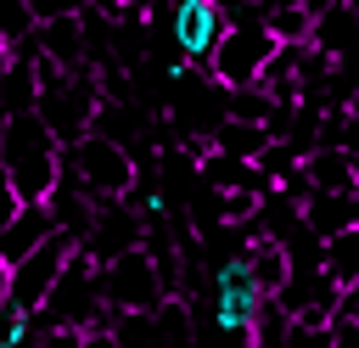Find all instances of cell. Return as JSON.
<instances>
[{"instance_id":"cell-9","label":"cell","mask_w":359,"mask_h":348,"mask_svg":"<svg viewBox=\"0 0 359 348\" xmlns=\"http://www.w3.org/2000/svg\"><path fill=\"white\" fill-rule=\"evenodd\" d=\"M84 247H90L101 264L118 258V253H129V247H140V213H135V202H123V196H101Z\"/></svg>"},{"instance_id":"cell-33","label":"cell","mask_w":359,"mask_h":348,"mask_svg":"<svg viewBox=\"0 0 359 348\" xmlns=\"http://www.w3.org/2000/svg\"><path fill=\"white\" fill-rule=\"evenodd\" d=\"M0 45H6V39H0Z\"/></svg>"},{"instance_id":"cell-4","label":"cell","mask_w":359,"mask_h":348,"mask_svg":"<svg viewBox=\"0 0 359 348\" xmlns=\"http://www.w3.org/2000/svg\"><path fill=\"white\" fill-rule=\"evenodd\" d=\"M280 51V39L269 34V22L258 17H236L230 22V34L219 39V51H213V62H208V73L224 84V90H247V84H258L264 79V67H269V56Z\"/></svg>"},{"instance_id":"cell-32","label":"cell","mask_w":359,"mask_h":348,"mask_svg":"<svg viewBox=\"0 0 359 348\" xmlns=\"http://www.w3.org/2000/svg\"><path fill=\"white\" fill-rule=\"evenodd\" d=\"M353 208H359V191H353Z\"/></svg>"},{"instance_id":"cell-7","label":"cell","mask_w":359,"mask_h":348,"mask_svg":"<svg viewBox=\"0 0 359 348\" xmlns=\"http://www.w3.org/2000/svg\"><path fill=\"white\" fill-rule=\"evenodd\" d=\"M230 11L219 6V0H174V45H180V56H191V62H213V51H219V39L230 34Z\"/></svg>"},{"instance_id":"cell-27","label":"cell","mask_w":359,"mask_h":348,"mask_svg":"<svg viewBox=\"0 0 359 348\" xmlns=\"http://www.w3.org/2000/svg\"><path fill=\"white\" fill-rule=\"evenodd\" d=\"M219 6H224L230 17H241V11H247V6H258V0H219Z\"/></svg>"},{"instance_id":"cell-14","label":"cell","mask_w":359,"mask_h":348,"mask_svg":"<svg viewBox=\"0 0 359 348\" xmlns=\"http://www.w3.org/2000/svg\"><path fill=\"white\" fill-rule=\"evenodd\" d=\"M303 219H309L320 236H337V230H348V225L359 219V208H353V191H309V196H303Z\"/></svg>"},{"instance_id":"cell-15","label":"cell","mask_w":359,"mask_h":348,"mask_svg":"<svg viewBox=\"0 0 359 348\" xmlns=\"http://www.w3.org/2000/svg\"><path fill=\"white\" fill-rule=\"evenodd\" d=\"M269 140H275V135H269L264 118H236V112H230V118L219 123V135H213V146H224V152H236V157H252V163H258V152H264Z\"/></svg>"},{"instance_id":"cell-2","label":"cell","mask_w":359,"mask_h":348,"mask_svg":"<svg viewBox=\"0 0 359 348\" xmlns=\"http://www.w3.org/2000/svg\"><path fill=\"white\" fill-rule=\"evenodd\" d=\"M101 258L90 253V247H79L73 258H67V269H62V281L50 286V297L34 309L45 326H84V331H95L101 320H107V281H101Z\"/></svg>"},{"instance_id":"cell-30","label":"cell","mask_w":359,"mask_h":348,"mask_svg":"<svg viewBox=\"0 0 359 348\" xmlns=\"http://www.w3.org/2000/svg\"><path fill=\"white\" fill-rule=\"evenodd\" d=\"M11 286V264H6V253H0V292Z\"/></svg>"},{"instance_id":"cell-10","label":"cell","mask_w":359,"mask_h":348,"mask_svg":"<svg viewBox=\"0 0 359 348\" xmlns=\"http://www.w3.org/2000/svg\"><path fill=\"white\" fill-rule=\"evenodd\" d=\"M62 225H56V213H50V202H22V213L0 230V253H6V264H22L39 241H50Z\"/></svg>"},{"instance_id":"cell-20","label":"cell","mask_w":359,"mask_h":348,"mask_svg":"<svg viewBox=\"0 0 359 348\" xmlns=\"http://www.w3.org/2000/svg\"><path fill=\"white\" fill-rule=\"evenodd\" d=\"M286 348H337V331L331 326H314V320H292Z\"/></svg>"},{"instance_id":"cell-23","label":"cell","mask_w":359,"mask_h":348,"mask_svg":"<svg viewBox=\"0 0 359 348\" xmlns=\"http://www.w3.org/2000/svg\"><path fill=\"white\" fill-rule=\"evenodd\" d=\"M28 6H34L39 22H50V17H79V11H84V0H28Z\"/></svg>"},{"instance_id":"cell-28","label":"cell","mask_w":359,"mask_h":348,"mask_svg":"<svg viewBox=\"0 0 359 348\" xmlns=\"http://www.w3.org/2000/svg\"><path fill=\"white\" fill-rule=\"evenodd\" d=\"M303 6H309V11L320 17V11H331V6H342V0H303Z\"/></svg>"},{"instance_id":"cell-25","label":"cell","mask_w":359,"mask_h":348,"mask_svg":"<svg viewBox=\"0 0 359 348\" xmlns=\"http://www.w3.org/2000/svg\"><path fill=\"white\" fill-rule=\"evenodd\" d=\"M331 331H337V348H359V320L337 314V320H331Z\"/></svg>"},{"instance_id":"cell-13","label":"cell","mask_w":359,"mask_h":348,"mask_svg":"<svg viewBox=\"0 0 359 348\" xmlns=\"http://www.w3.org/2000/svg\"><path fill=\"white\" fill-rule=\"evenodd\" d=\"M303 168H309V180H314V191H359V174H353V157H348L342 146H314V152L303 157Z\"/></svg>"},{"instance_id":"cell-5","label":"cell","mask_w":359,"mask_h":348,"mask_svg":"<svg viewBox=\"0 0 359 348\" xmlns=\"http://www.w3.org/2000/svg\"><path fill=\"white\" fill-rule=\"evenodd\" d=\"M67 163L79 168V180L95 191V196H129L135 191V157L123 140H112L107 129H90L67 146Z\"/></svg>"},{"instance_id":"cell-16","label":"cell","mask_w":359,"mask_h":348,"mask_svg":"<svg viewBox=\"0 0 359 348\" xmlns=\"http://www.w3.org/2000/svg\"><path fill=\"white\" fill-rule=\"evenodd\" d=\"M325 269L342 281V286H359V219L337 236H325Z\"/></svg>"},{"instance_id":"cell-31","label":"cell","mask_w":359,"mask_h":348,"mask_svg":"<svg viewBox=\"0 0 359 348\" xmlns=\"http://www.w3.org/2000/svg\"><path fill=\"white\" fill-rule=\"evenodd\" d=\"M353 174H359V157H353Z\"/></svg>"},{"instance_id":"cell-3","label":"cell","mask_w":359,"mask_h":348,"mask_svg":"<svg viewBox=\"0 0 359 348\" xmlns=\"http://www.w3.org/2000/svg\"><path fill=\"white\" fill-rule=\"evenodd\" d=\"M101 281H107L112 314H157L163 297H168V275H163V264L151 258V247H129V253L107 258Z\"/></svg>"},{"instance_id":"cell-24","label":"cell","mask_w":359,"mask_h":348,"mask_svg":"<svg viewBox=\"0 0 359 348\" xmlns=\"http://www.w3.org/2000/svg\"><path fill=\"white\" fill-rule=\"evenodd\" d=\"M337 146L348 157H359V112H342V129H337Z\"/></svg>"},{"instance_id":"cell-26","label":"cell","mask_w":359,"mask_h":348,"mask_svg":"<svg viewBox=\"0 0 359 348\" xmlns=\"http://www.w3.org/2000/svg\"><path fill=\"white\" fill-rule=\"evenodd\" d=\"M84 348H129V342H123L118 331H101V326H95V331L84 337Z\"/></svg>"},{"instance_id":"cell-1","label":"cell","mask_w":359,"mask_h":348,"mask_svg":"<svg viewBox=\"0 0 359 348\" xmlns=\"http://www.w3.org/2000/svg\"><path fill=\"white\" fill-rule=\"evenodd\" d=\"M0 163L11 168V180L28 202H50V191L62 185V168H67V140L45 123V112H17L6 129Z\"/></svg>"},{"instance_id":"cell-8","label":"cell","mask_w":359,"mask_h":348,"mask_svg":"<svg viewBox=\"0 0 359 348\" xmlns=\"http://www.w3.org/2000/svg\"><path fill=\"white\" fill-rule=\"evenodd\" d=\"M269 292L252 281V269H247V253H236L224 269H219V292H213V314H219V326L224 331H252V314H258V303H264Z\"/></svg>"},{"instance_id":"cell-12","label":"cell","mask_w":359,"mask_h":348,"mask_svg":"<svg viewBox=\"0 0 359 348\" xmlns=\"http://www.w3.org/2000/svg\"><path fill=\"white\" fill-rule=\"evenodd\" d=\"M314 45L325 56H353L359 51V0H342L314 17Z\"/></svg>"},{"instance_id":"cell-22","label":"cell","mask_w":359,"mask_h":348,"mask_svg":"<svg viewBox=\"0 0 359 348\" xmlns=\"http://www.w3.org/2000/svg\"><path fill=\"white\" fill-rule=\"evenodd\" d=\"M22 202H28V196L17 191V180H11V168L0 163V230H6V225H11L17 213H22Z\"/></svg>"},{"instance_id":"cell-29","label":"cell","mask_w":359,"mask_h":348,"mask_svg":"<svg viewBox=\"0 0 359 348\" xmlns=\"http://www.w3.org/2000/svg\"><path fill=\"white\" fill-rule=\"evenodd\" d=\"M6 129H11V112L0 107V152H6Z\"/></svg>"},{"instance_id":"cell-19","label":"cell","mask_w":359,"mask_h":348,"mask_svg":"<svg viewBox=\"0 0 359 348\" xmlns=\"http://www.w3.org/2000/svg\"><path fill=\"white\" fill-rule=\"evenodd\" d=\"M90 6H95L112 28H118V22H146V17H151V0H90Z\"/></svg>"},{"instance_id":"cell-6","label":"cell","mask_w":359,"mask_h":348,"mask_svg":"<svg viewBox=\"0 0 359 348\" xmlns=\"http://www.w3.org/2000/svg\"><path fill=\"white\" fill-rule=\"evenodd\" d=\"M79 247H84V236L56 230V236H50V241H39V247H34L22 264H11V286H6V292H11V297L28 309V314H34V309L50 297V286L62 281V269H67V258H73Z\"/></svg>"},{"instance_id":"cell-21","label":"cell","mask_w":359,"mask_h":348,"mask_svg":"<svg viewBox=\"0 0 359 348\" xmlns=\"http://www.w3.org/2000/svg\"><path fill=\"white\" fill-rule=\"evenodd\" d=\"M34 320H39V314H34ZM84 337H90L84 326H45V320H39V342H34V348H84Z\"/></svg>"},{"instance_id":"cell-17","label":"cell","mask_w":359,"mask_h":348,"mask_svg":"<svg viewBox=\"0 0 359 348\" xmlns=\"http://www.w3.org/2000/svg\"><path fill=\"white\" fill-rule=\"evenodd\" d=\"M264 22H269V34H275L280 45H303V39H314V11H309L303 0H292V6H275V11H264Z\"/></svg>"},{"instance_id":"cell-18","label":"cell","mask_w":359,"mask_h":348,"mask_svg":"<svg viewBox=\"0 0 359 348\" xmlns=\"http://www.w3.org/2000/svg\"><path fill=\"white\" fill-rule=\"evenodd\" d=\"M34 326V314L11 297V292H0V348H17V337Z\"/></svg>"},{"instance_id":"cell-11","label":"cell","mask_w":359,"mask_h":348,"mask_svg":"<svg viewBox=\"0 0 359 348\" xmlns=\"http://www.w3.org/2000/svg\"><path fill=\"white\" fill-rule=\"evenodd\" d=\"M39 56H50L56 67H84V56H90V22L84 17H50V22H39Z\"/></svg>"}]
</instances>
